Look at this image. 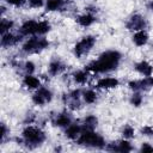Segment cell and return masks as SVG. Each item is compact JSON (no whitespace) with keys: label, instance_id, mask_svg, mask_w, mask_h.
Instances as JSON below:
<instances>
[{"label":"cell","instance_id":"obj_17","mask_svg":"<svg viewBox=\"0 0 153 153\" xmlns=\"http://www.w3.org/2000/svg\"><path fill=\"white\" fill-rule=\"evenodd\" d=\"M134 69H135L139 74H141V75H143V76H151V75L153 74V66H152L149 62L145 61V60L136 62V63L134 65Z\"/></svg>","mask_w":153,"mask_h":153},{"label":"cell","instance_id":"obj_4","mask_svg":"<svg viewBox=\"0 0 153 153\" xmlns=\"http://www.w3.org/2000/svg\"><path fill=\"white\" fill-rule=\"evenodd\" d=\"M49 45H50V42L45 37L35 35V36H31L30 38H27L23 43L22 50L29 55L30 54H38V53L43 51L44 49L49 48Z\"/></svg>","mask_w":153,"mask_h":153},{"label":"cell","instance_id":"obj_22","mask_svg":"<svg viewBox=\"0 0 153 153\" xmlns=\"http://www.w3.org/2000/svg\"><path fill=\"white\" fill-rule=\"evenodd\" d=\"M73 80L75 84H79V85H84L87 82V79H88V72L86 69H81V71H76L73 73Z\"/></svg>","mask_w":153,"mask_h":153},{"label":"cell","instance_id":"obj_24","mask_svg":"<svg viewBox=\"0 0 153 153\" xmlns=\"http://www.w3.org/2000/svg\"><path fill=\"white\" fill-rule=\"evenodd\" d=\"M14 26V22L12 19H7V18H1V23H0V32L1 35L10 32V30Z\"/></svg>","mask_w":153,"mask_h":153},{"label":"cell","instance_id":"obj_19","mask_svg":"<svg viewBox=\"0 0 153 153\" xmlns=\"http://www.w3.org/2000/svg\"><path fill=\"white\" fill-rule=\"evenodd\" d=\"M148 33L146 30H139V31H135L131 39H133V43L137 47H143L147 44L148 42Z\"/></svg>","mask_w":153,"mask_h":153},{"label":"cell","instance_id":"obj_18","mask_svg":"<svg viewBox=\"0 0 153 153\" xmlns=\"http://www.w3.org/2000/svg\"><path fill=\"white\" fill-rule=\"evenodd\" d=\"M23 86L27 90H37L41 86V80L33 74H25L23 78Z\"/></svg>","mask_w":153,"mask_h":153},{"label":"cell","instance_id":"obj_11","mask_svg":"<svg viewBox=\"0 0 153 153\" xmlns=\"http://www.w3.org/2000/svg\"><path fill=\"white\" fill-rule=\"evenodd\" d=\"M53 124L55 127H59V128H67L72 122H73V117L71 115V112L68 111H62V112H59L57 115L54 116L53 118Z\"/></svg>","mask_w":153,"mask_h":153},{"label":"cell","instance_id":"obj_15","mask_svg":"<svg viewBox=\"0 0 153 153\" xmlns=\"http://www.w3.org/2000/svg\"><path fill=\"white\" fill-rule=\"evenodd\" d=\"M118 85H120V80L117 78H111V76L100 78L96 82V87L99 90H110V88L117 87Z\"/></svg>","mask_w":153,"mask_h":153},{"label":"cell","instance_id":"obj_5","mask_svg":"<svg viewBox=\"0 0 153 153\" xmlns=\"http://www.w3.org/2000/svg\"><path fill=\"white\" fill-rule=\"evenodd\" d=\"M96 41H97V38L94 36H92V35L84 36L79 42L75 43V45L73 48L74 55L76 57H79V59L82 57V56H85V55H87L91 51V49L94 47Z\"/></svg>","mask_w":153,"mask_h":153},{"label":"cell","instance_id":"obj_8","mask_svg":"<svg viewBox=\"0 0 153 153\" xmlns=\"http://www.w3.org/2000/svg\"><path fill=\"white\" fill-rule=\"evenodd\" d=\"M128 87L133 92H141V91H148L153 88V76H145L139 80H130L128 82Z\"/></svg>","mask_w":153,"mask_h":153},{"label":"cell","instance_id":"obj_16","mask_svg":"<svg viewBox=\"0 0 153 153\" xmlns=\"http://www.w3.org/2000/svg\"><path fill=\"white\" fill-rule=\"evenodd\" d=\"M75 20H76V23H78L80 26H82V27H88V26H91L93 23L97 22V17L94 16V13L85 12V13L78 16Z\"/></svg>","mask_w":153,"mask_h":153},{"label":"cell","instance_id":"obj_28","mask_svg":"<svg viewBox=\"0 0 153 153\" xmlns=\"http://www.w3.org/2000/svg\"><path fill=\"white\" fill-rule=\"evenodd\" d=\"M35 69H36V66L32 61H26L23 65V71L25 72V74H33Z\"/></svg>","mask_w":153,"mask_h":153},{"label":"cell","instance_id":"obj_7","mask_svg":"<svg viewBox=\"0 0 153 153\" xmlns=\"http://www.w3.org/2000/svg\"><path fill=\"white\" fill-rule=\"evenodd\" d=\"M148 23H147V19L141 16L140 13H134L131 14L127 23H126V27L129 30V31H139V30H145L147 27Z\"/></svg>","mask_w":153,"mask_h":153},{"label":"cell","instance_id":"obj_10","mask_svg":"<svg viewBox=\"0 0 153 153\" xmlns=\"http://www.w3.org/2000/svg\"><path fill=\"white\" fill-rule=\"evenodd\" d=\"M37 26H38V22L37 20L27 19L19 26L18 32L22 36H35V35H37Z\"/></svg>","mask_w":153,"mask_h":153},{"label":"cell","instance_id":"obj_23","mask_svg":"<svg viewBox=\"0 0 153 153\" xmlns=\"http://www.w3.org/2000/svg\"><path fill=\"white\" fill-rule=\"evenodd\" d=\"M98 99V93L94 90H85L82 91V102L85 104H94Z\"/></svg>","mask_w":153,"mask_h":153},{"label":"cell","instance_id":"obj_35","mask_svg":"<svg viewBox=\"0 0 153 153\" xmlns=\"http://www.w3.org/2000/svg\"><path fill=\"white\" fill-rule=\"evenodd\" d=\"M0 8H1V16L4 17V13L6 12V8H5V6H2V5H1V7H0Z\"/></svg>","mask_w":153,"mask_h":153},{"label":"cell","instance_id":"obj_3","mask_svg":"<svg viewBox=\"0 0 153 153\" xmlns=\"http://www.w3.org/2000/svg\"><path fill=\"white\" fill-rule=\"evenodd\" d=\"M76 143L87 148H96V149H103L106 146L104 137L91 129H82L81 134L76 139Z\"/></svg>","mask_w":153,"mask_h":153},{"label":"cell","instance_id":"obj_13","mask_svg":"<svg viewBox=\"0 0 153 153\" xmlns=\"http://www.w3.org/2000/svg\"><path fill=\"white\" fill-rule=\"evenodd\" d=\"M66 68H67L66 63H65L61 59H59V57L53 59V60L49 62V65H48V72H49V74L53 75V76L60 75L61 73H63V72L66 71Z\"/></svg>","mask_w":153,"mask_h":153},{"label":"cell","instance_id":"obj_9","mask_svg":"<svg viewBox=\"0 0 153 153\" xmlns=\"http://www.w3.org/2000/svg\"><path fill=\"white\" fill-rule=\"evenodd\" d=\"M105 149L109 152H121V153H126V152H131L133 151V146L130 145V142L127 139H122L118 141H112L110 143H106Z\"/></svg>","mask_w":153,"mask_h":153},{"label":"cell","instance_id":"obj_20","mask_svg":"<svg viewBox=\"0 0 153 153\" xmlns=\"http://www.w3.org/2000/svg\"><path fill=\"white\" fill-rule=\"evenodd\" d=\"M65 6H66V0H47L44 5L47 12L61 11Z\"/></svg>","mask_w":153,"mask_h":153},{"label":"cell","instance_id":"obj_12","mask_svg":"<svg viewBox=\"0 0 153 153\" xmlns=\"http://www.w3.org/2000/svg\"><path fill=\"white\" fill-rule=\"evenodd\" d=\"M24 36H22L19 32L18 33H13V32H6L4 35H1V47L2 48H10V47H13L16 44H18L22 38Z\"/></svg>","mask_w":153,"mask_h":153},{"label":"cell","instance_id":"obj_21","mask_svg":"<svg viewBox=\"0 0 153 153\" xmlns=\"http://www.w3.org/2000/svg\"><path fill=\"white\" fill-rule=\"evenodd\" d=\"M98 124V118L94 116V115H88L86 116L82 122H81V126H82V129H91V130H94Z\"/></svg>","mask_w":153,"mask_h":153},{"label":"cell","instance_id":"obj_26","mask_svg":"<svg viewBox=\"0 0 153 153\" xmlns=\"http://www.w3.org/2000/svg\"><path fill=\"white\" fill-rule=\"evenodd\" d=\"M142 102H143V97H142V94L140 92H133V94L129 98V103L133 106H136V108L140 106L142 104Z\"/></svg>","mask_w":153,"mask_h":153},{"label":"cell","instance_id":"obj_14","mask_svg":"<svg viewBox=\"0 0 153 153\" xmlns=\"http://www.w3.org/2000/svg\"><path fill=\"white\" fill-rule=\"evenodd\" d=\"M82 131V126L81 123H76V122H72L67 128H65V136L69 140H75L79 137V135Z\"/></svg>","mask_w":153,"mask_h":153},{"label":"cell","instance_id":"obj_25","mask_svg":"<svg viewBox=\"0 0 153 153\" xmlns=\"http://www.w3.org/2000/svg\"><path fill=\"white\" fill-rule=\"evenodd\" d=\"M51 29V25L48 20H39L38 22V26H37V35L38 36H44L45 33H48Z\"/></svg>","mask_w":153,"mask_h":153},{"label":"cell","instance_id":"obj_2","mask_svg":"<svg viewBox=\"0 0 153 153\" xmlns=\"http://www.w3.org/2000/svg\"><path fill=\"white\" fill-rule=\"evenodd\" d=\"M45 140H47L45 131L33 126H26L22 130L20 139H18V141L29 149H33L41 146Z\"/></svg>","mask_w":153,"mask_h":153},{"label":"cell","instance_id":"obj_32","mask_svg":"<svg viewBox=\"0 0 153 153\" xmlns=\"http://www.w3.org/2000/svg\"><path fill=\"white\" fill-rule=\"evenodd\" d=\"M140 152L141 153H147V152H153V146L149 145L148 142H143L140 147Z\"/></svg>","mask_w":153,"mask_h":153},{"label":"cell","instance_id":"obj_27","mask_svg":"<svg viewBox=\"0 0 153 153\" xmlns=\"http://www.w3.org/2000/svg\"><path fill=\"white\" fill-rule=\"evenodd\" d=\"M121 134H122L123 139L130 140V139H133V137H134V135H135V130H134V128H133L130 124H126V126L122 128Z\"/></svg>","mask_w":153,"mask_h":153},{"label":"cell","instance_id":"obj_6","mask_svg":"<svg viewBox=\"0 0 153 153\" xmlns=\"http://www.w3.org/2000/svg\"><path fill=\"white\" fill-rule=\"evenodd\" d=\"M31 99L35 105L43 106L53 99V92L50 88H48L45 86H39L37 90H35V93L32 94Z\"/></svg>","mask_w":153,"mask_h":153},{"label":"cell","instance_id":"obj_1","mask_svg":"<svg viewBox=\"0 0 153 153\" xmlns=\"http://www.w3.org/2000/svg\"><path fill=\"white\" fill-rule=\"evenodd\" d=\"M122 55L117 50H106L102 53L97 60L91 61L87 66H85V69L91 73L96 74H102V73H108L111 71H115L120 62H121Z\"/></svg>","mask_w":153,"mask_h":153},{"label":"cell","instance_id":"obj_34","mask_svg":"<svg viewBox=\"0 0 153 153\" xmlns=\"http://www.w3.org/2000/svg\"><path fill=\"white\" fill-rule=\"evenodd\" d=\"M146 7H147L149 11H152V12H153V0H149V1L146 4Z\"/></svg>","mask_w":153,"mask_h":153},{"label":"cell","instance_id":"obj_33","mask_svg":"<svg viewBox=\"0 0 153 153\" xmlns=\"http://www.w3.org/2000/svg\"><path fill=\"white\" fill-rule=\"evenodd\" d=\"M7 4H10V5H12V6H16V7H20V6H23L27 0H5Z\"/></svg>","mask_w":153,"mask_h":153},{"label":"cell","instance_id":"obj_30","mask_svg":"<svg viewBox=\"0 0 153 153\" xmlns=\"http://www.w3.org/2000/svg\"><path fill=\"white\" fill-rule=\"evenodd\" d=\"M140 133L145 136H149V137H153V127L152 126H145L140 129Z\"/></svg>","mask_w":153,"mask_h":153},{"label":"cell","instance_id":"obj_31","mask_svg":"<svg viewBox=\"0 0 153 153\" xmlns=\"http://www.w3.org/2000/svg\"><path fill=\"white\" fill-rule=\"evenodd\" d=\"M27 2H29V6L32 8H41L45 5L44 0H27Z\"/></svg>","mask_w":153,"mask_h":153},{"label":"cell","instance_id":"obj_29","mask_svg":"<svg viewBox=\"0 0 153 153\" xmlns=\"http://www.w3.org/2000/svg\"><path fill=\"white\" fill-rule=\"evenodd\" d=\"M10 134V129L7 128L6 123H1V134H0V140H1V143L5 142L7 135Z\"/></svg>","mask_w":153,"mask_h":153}]
</instances>
